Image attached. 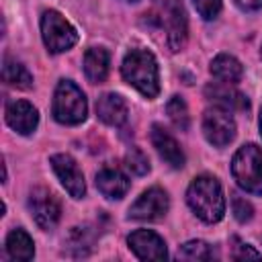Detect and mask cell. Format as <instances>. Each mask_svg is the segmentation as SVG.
Instances as JSON below:
<instances>
[{
	"label": "cell",
	"instance_id": "cell-15",
	"mask_svg": "<svg viewBox=\"0 0 262 262\" xmlns=\"http://www.w3.org/2000/svg\"><path fill=\"white\" fill-rule=\"evenodd\" d=\"M96 115L102 123L106 125H113V127H119L127 121V102L119 96V94H113V92H106L102 94L98 100H96Z\"/></svg>",
	"mask_w": 262,
	"mask_h": 262
},
{
	"label": "cell",
	"instance_id": "cell-10",
	"mask_svg": "<svg viewBox=\"0 0 262 262\" xmlns=\"http://www.w3.org/2000/svg\"><path fill=\"white\" fill-rule=\"evenodd\" d=\"M168 211V194L154 186L145 190L131 207H129V217L139 219V221H158L166 215Z\"/></svg>",
	"mask_w": 262,
	"mask_h": 262
},
{
	"label": "cell",
	"instance_id": "cell-9",
	"mask_svg": "<svg viewBox=\"0 0 262 262\" xmlns=\"http://www.w3.org/2000/svg\"><path fill=\"white\" fill-rule=\"evenodd\" d=\"M51 168L57 174L59 182L63 184V188L74 196V199H82L86 194V182H84V174L78 168L76 160L66 156V154H55L51 156Z\"/></svg>",
	"mask_w": 262,
	"mask_h": 262
},
{
	"label": "cell",
	"instance_id": "cell-30",
	"mask_svg": "<svg viewBox=\"0 0 262 262\" xmlns=\"http://www.w3.org/2000/svg\"><path fill=\"white\" fill-rule=\"evenodd\" d=\"M129 2H137V0H129Z\"/></svg>",
	"mask_w": 262,
	"mask_h": 262
},
{
	"label": "cell",
	"instance_id": "cell-12",
	"mask_svg": "<svg viewBox=\"0 0 262 262\" xmlns=\"http://www.w3.org/2000/svg\"><path fill=\"white\" fill-rule=\"evenodd\" d=\"M6 123L16 133L29 135L35 131V127L39 123V113L27 100H10L6 104Z\"/></svg>",
	"mask_w": 262,
	"mask_h": 262
},
{
	"label": "cell",
	"instance_id": "cell-19",
	"mask_svg": "<svg viewBox=\"0 0 262 262\" xmlns=\"http://www.w3.org/2000/svg\"><path fill=\"white\" fill-rule=\"evenodd\" d=\"M6 252L12 260H31L35 256V244L23 229H12L6 237Z\"/></svg>",
	"mask_w": 262,
	"mask_h": 262
},
{
	"label": "cell",
	"instance_id": "cell-3",
	"mask_svg": "<svg viewBox=\"0 0 262 262\" xmlns=\"http://www.w3.org/2000/svg\"><path fill=\"white\" fill-rule=\"evenodd\" d=\"M235 182L252 194H262V149L254 143L242 145L231 160Z\"/></svg>",
	"mask_w": 262,
	"mask_h": 262
},
{
	"label": "cell",
	"instance_id": "cell-13",
	"mask_svg": "<svg viewBox=\"0 0 262 262\" xmlns=\"http://www.w3.org/2000/svg\"><path fill=\"white\" fill-rule=\"evenodd\" d=\"M205 96L215 102L217 106L225 108V111H248L250 102L246 98V94H242L239 90L231 88L229 84L225 82H213V84H207L205 86Z\"/></svg>",
	"mask_w": 262,
	"mask_h": 262
},
{
	"label": "cell",
	"instance_id": "cell-22",
	"mask_svg": "<svg viewBox=\"0 0 262 262\" xmlns=\"http://www.w3.org/2000/svg\"><path fill=\"white\" fill-rule=\"evenodd\" d=\"M68 248L72 250L74 256H86L88 250L92 248V237L88 235L86 227H74L68 235Z\"/></svg>",
	"mask_w": 262,
	"mask_h": 262
},
{
	"label": "cell",
	"instance_id": "cell-21",
	"mask_svg": "<svg viewBox=\"0 0 262 262\" xmlns=\"http://www.w3.org/2000/svg\"><path fill=\"white\" fill-rule=\"evenodd\" d=\"M166 113H168V117H170V121L176 129H180V131L188 129V106L180 96H172L168 100Z\"/></svg>",
	"mask_w": 262,
	"mask_h": 262
},
{
	"label": "cell",
	"instance_id": "cell-17",
	"mask_svg": "<svg viewBox=\"0 0 262 262\" xmlns=\"http://www.w3.org/2000/svg\"><path fill=\"white\" fill-rule=\"evenodd\" d=\"M108 66H111V55L102 47H90L84 55V72L90 82L98 84L108 76Z\"/></svg>",
	"mask_w": 262,
	"mask_h": 262
},
{
	"label": "cell",
	"instance_id": "cell-5",
	"mask_svg": "<svg viewBox=\"0 0 262 262\" xmlns=\"http://www.w3.org/2000/svg\"><path fill=\"white\" fill-rule=\"evenodd\" d=\"M41 35H43L45 47L51 53L68 51L78 41L76 29L55 10H45L43 12V16H41Z\"/></svg>",
	"mask_w": 262,
	"mask_h": 262
},
{
	"label": "cell",
	"instance_id": "cell-11",
	"mask_svg": "<svg viewBox=\"0 0 262 262\" xmlns=\"http://www.w3.org/2000/svg\"><path fill=\"white\" fill-rule=\"evenodd\" d=\"M129 248L139 260H164L168 256L164 239L149 229H137L127 237Z\"/></svg>",
	"mask_w": 262,
	"mask_h": 262
},
{
	"label": "cell",
	"instance_id": "cell-2",
	"mask_svg": "<svg viewBox=\"0 0 262 262\" xmlns=\"http://www.w3.org/2000/svg\"><path fill=\"white\" fill-rule=\"evenodd\" d=\"M121 74L127 84L137 88L143 96L156 98L160 92V76L156 57L147 49H131L121 66Z\"/></svg>",
	"mask_w": 262,
	"mask_h": 262
},
{
	"label": "cell",
	"instance_id": "cell-7",
	"mask_svg": "<svg viewBox=\"0 0 262 262\" xmlns=\"http://www.w3.org/2000/svg\"><path fill=\"white\" fill-rule=\"evenodd\" d=\"M29 211L41 229H53L61 217L59 201L43 186H37L29 194Z\"/></svg>",
	"mask_w": 262,
	"mask_h": 262
},
{
	"label": "cell",
	"instance_id": "cell-20",
	"mask_svg": "<svg viewBox=\"0 0 262 262\" xmlns=\"http://www.w3.org/2000/svg\"><path fill=\"white\" fill-rule=\"evenodd\" d=\"M2 78L6 84L23 88V90H29L33 86V76L29 74V70L20 61H16L8 55L4 57V63H2Z\"/></svg>",
	"mask_w": 262,
	"mask_h": 262
},
{
	"label": "cell",
	"instance_id": "cell-31",
	"mask_svg": "<svg viewBox=\"0 0 262 262\" xmlns=\"http://www.w3.org/2000/svg\"><path fill=\"white\" fill-rule=\"evenodd\" d=\"M260 55H262V51H260Z\"/></svg>",
	"mask_w": 262,
	"mask_h": 262
},
{
	"label": "cell",
	"instance_id": "cell-6",
	"mask_svg": "<svg viewBox=\"0 0 262 262\" xmlns=\"http://www.w3.org/2000/svg\"><path fill=\"white\" fill-rule=\"evenodd\" d=\"M203 133L211 145L225 147L235 137V121L229 115V111L221 106L209 108L203 115Z\"/></svg>",
	"mask_w": 262,
	"mask_h": 262
},
{
	"label": "cell",
	"instance_id": "cell-28",
	"mask_svg": "<svg viewBox=\"0 0 262 262\" xmlns=\"http://www.w3.org/2000/svg\"><path fill=\"white\" fill-rule=\"evenodd\" d=\"M235 2L244 10H258V8H262V0H235Z\"/></svg>",
	"mask_w": 262,
	"mask_h": 262
},
{
	"label": "cell",
	"instance_id": "cell-16",
	"mask_svg": "<svg viewBox=\"0 0 262 262\" xmlns=\"http://www.w3.org/2000/svg\"><path fill=\"white\" fill-rule=\"evenodd\" d=\"M131 182L129 178L119 170V168H113V166H106L102 168L98 174H96V188L106 196V199H123L129 190Z\"/></svg>",
	"mask_w": 262,
	"mask_h": 262
},
{
	"label": "cell",
	"instance_id": "cell-14",
	"mask_svg": "<svg viewBox=\"0 0 262 262\" xmlns=\"http://www.w3.org/2000/svg\"><path fill=\"white\" fill-rule=\"evenodd\" d=\"M151 143L156 147V151L160 154V158L172 166V168H182L184 166V154L178 145V141L162 127V125H154L151 127Z\"/></svg>",
	"mask_w": 262,
	"mask_h": 262
},
{
	"label": "cell",
	"instance_id": "cell-27",
	"mask_svg": "<svg viewBox=\"0 0 262 262\" xmlns=\"http://www.w3.org/2000/svg\"><path fill=\"white\" fill-rule=\"evenodd\" d=\"M194 8L199 10V14L205 18V20H211L219 14L221 10V0H192Z\"/></svg>",
	"mask_w": 262,
	"mask_h": 262
},
{
	"label": "cell",
	"instance_id": "cell-26",
	"mask_svg": "<svg viewBox=\"0 0 262 262\" xmlns=\"http://www.w3.org/2000/svg\"><path fill=\"white\" fill-rule=\"evenodd\" d=\"M231 209H233V215H235V219H237L239 223L250 221V219H252V215H254L252 205H250L246 199L237 196V194H233V196H231Z\"/></svg>",
	"mask_w": 262,
	"mask_h": 262
},
{
	"label": "cell",
	"instance_id": "cell-1",
	"mask_svg": "<svg viewBox=\"0 0 262 262\" xmlns=\"http://www.w3.org/2000/svg\"><path fill=\"white\" fill-rule=\"evenodd\" d=\"M186 201L194 215L207 223H217L225 213L223 188L219 180L209 174H201L190 182L186 190Z\"/></svg>",
	"mask_w": 262,
	"mask_h": 262
},
{
	"label": "cell",
	"instance_id": "cell-25",
	"mask_svg": "<svg viewBox=\"0 0 262 262\" xmlns=\"http://www.w3.org/2000/svg\"><path fill=\"white\" fill-rule=\"evenodd\" d=\"M231 242H233V246H231V258H235V260H260L262 258L260 252H256L252 246L239 242L237 237H233Z\"/></svg>",
	"mask_w": 262,
	"mask_h": 262
},
{
	"label": "cell",
	"instance_id": "cell-24",
	"mask_svg": "<svg viewBox=\"0 0 262 262\" xmlns=\"http://www.w3.org/2000/svg\"><path fill=\"white\" fill-rule=\"evenodd\" d=\"M125 164H127V168H129L133 174H137V176H143V174L149 172V160H147V156H145L141 149H137V147H131V149L125 154Z\"/></svg>",
	"mask_w": 262,
	"mask_h": 262
},
{
	"label": "cell",
	"instance_id": "cell-23",
	"mask_svg": "<svg viewBox=\"0 0 262 262\" xmlns=\"http://www.w3.org/2000/svg\"><path fill=\"white\" fill-rule=\"evenodd\" d=\"M178 258H184V260H211L213 252H211L209 244H205L201 239H194V242H186L178 250Z\"/></svg>",
	"mask_w": 262,
	"mask_h": 262
},
{
	"label": "cell",
	"instance_id": "cell-18",
	"mask_svg": "<svg viewBox=\"0 0 262 262\" xmlns=\"http://www.w3.org/2000/svg\"><path fill=\"white\" fill-rule=\"evenodd\" d=\"M211 74L225 82V84H235L242 80L244 76V68L242 63L233 57V55H227V53H219L213 61H211Z\"/></svg>",
	"mask_w": 262,
	"mask_h": 262
},
{
	"label": "cell",
	"instance_id": "cell-8",
	"mask_svg": "<svg viewBox=\"0 0 262 262\" xmlns=\"http://www.w3.org/2000/svg\"><path fill=\"white\" fill-rule=\"evenodd\" d=\"M162 25L166 29V43L170 51H180L188 37V23L186 12L180 0H168L164 6V18Z\"/></svg>",
	"mask_w": 262,
	"mask_h": 262
},
{
	"label": "cell",
	"instance_id": "cell-29",
	"mask_svg": "<svg viewBox=\"0 0 262 262\" xmlns=\"http://www.w3.org/2000/svg\"><path fill=\"white\" fill-rule=\"evenodd\" d=\"M260 135H262V111H260Z\"/></svg>",
	"mask_w": 262,
	"mask_h": 262
},
{
	"label": "cell",
	"instance_id": "cell-4",
	"mask_svg": "<svg viewBox=\"0 0 262 262\" xmlns=\"http://www.w3.org/2000/svg\"><path fill=\"white\" fill-rule=\"evenodd\" d=\"M86 96L70 80H61L53 94V117L63 125H78L86 119Z\"/></svg>",
	"mask_w": 262,
	"mask_h": 262
}]
</instances>
